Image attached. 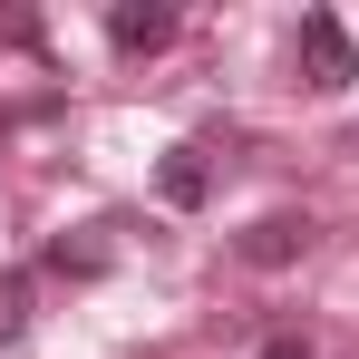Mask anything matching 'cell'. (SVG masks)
Masks as SVG:
<instances>
[{
	"label": "cell",
	"instance_id": "6da1fadb",
	"mask_svg": "<svg viewBox=\"0 0 359 359\" xmlns=\"http://www.w3.org/2000/svg\"><path fill=\"white\" fill-rule=\"evenodd\" d=\"M301 68H311V88L320 97H340L359 78V59H350V29H340V10H301Z\"/></svg>",
	"mask_w": 359,
	"mask_h": 359
},
{
	"label": "cell",
	"instance_id": "7a4b0ae2",
	"mask_svg": "<svg viewBox=\"0 0 359 359\" xmlns=\"http://www.w3.org/2000/svg\"><path fill=\"white\" fill-rule=\"evenodd\" d=\"M311 243H320V224L282 204V214H262V224H243V243H233V252H243V262H252V272H282V262H301Z\"/></svg>",
	"mask_w": 359,
	"mask_h": 359
},
{
	"label": "cell",
	"instance_id": "3957f363",
	"mask_svg": "<svg viewBox=\"0 0 359 359\" xmlns=\"http://www.w3.org/2000/svg\"><path fill=\"white\" fill-rule=\"evenodd\" d=\"M107 39H117L126 59H156V49L175 39V10H165V0H117V10H107Z\"/></svg>",
	"mask_w": 359,
	"mask_h": 359
},
{
	"label": "cell",
	"instance_id": "277c9868",
	"mask_svg": "<svg viewBox=\"0 0 359 359\" xmlns=\"http://www.w3.org/2000/svg\"><path fill=\"white\" fill-rule=\"evenodd\" d=\"M156 184H165V204H184V214H194V204L214 194V165H204V146H175V156L156 165Z\"/></svg>",
	"mask_w": 359,
	"mask_h": 359
},
{
	"label": "cell",
	"instance_id": "5b68a950",
	"mask_svg": "<svg viewBox=\"0 0 359 359\" xmlns=\"http://www.w3.org/2000/svg\"><path fill=\"white\" fill-rule=\"evenodd\" d=\"M29 340V272H0V350Z\"/></svg>",
	"mask_w": 359,
	"mask_h": 359
},
{
	"label": "cell",
	"instance_id": "8992f818",
	"mask_svg": "<svg viewBox=\"0 0 359 359\" xmlns=\"http://www.w3.org/2000/svg\"><path fill=\"white\" fill-rule=\"evenodd\" d=\"M49 272H78V282L107 272V243H49Z\"/></svg>",
	"mask_w": 359,
	"mask_h": 359
},
{
	"label": "cell",
	"instance_id": "52a82bcc",
	"mask_svg": "<svg viewBox=\"0 0 359 359\" xmlns=\"http://www.w3.org/2000/svg\"><path fill=\"white\" fill-rule=\"evenodd\" d=\"M252 359H311V340H301V330H272V340H262Z\"/></svg>",
	"mask_w": 359,
	"mask_h": 359
}]
</instances>
